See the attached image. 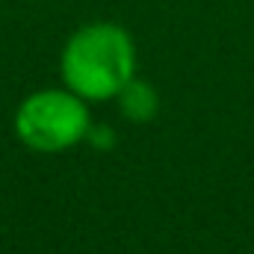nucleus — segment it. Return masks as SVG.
<instances>
[{"label":"nucleus","instance_id":"f257e3e1","mask_svg":"<svg viewBox=\"0 0 254 254\" xmlns=\"http://www.w3.org/2000/svg\"><path fill=\"white\" fill-rule=\"evenodd\" d=\"M60 71L65 86L83 101L116 98L136 71L133 39L116 24H89L68 39Z\"/></svg>","mask_w":254,"mask_h":254},{"label":"nucleus","instance_id":"f03ea898","mask_svg":"<svg viewBox=\"0 0 254 254\" xmlns=\"http://www.w3.org/2000/svg\"><path fill=\"white\" fill-rule=\"evenodd\" d=\"M89 107L71 89H45L30 95L15 113L18 139L42 154H60L89 136Z\"/></svg>","mask_w":254,"mask_h":254},{"label":"nucleus","instance_id":"7ed1b4c3","mask_svg":"<svg viewBox=\"0 0 254 254\" xmlns=\"http://www.w3.org/2000/svg\"><path fill=\"white\" fill-rule=\"evenodd\" d=\"M119 98H122V110H125L130 119H136V122H145V119H151L157 113V95L145 83L130 80L125 89L119 92Z\"/></svg>","mask_w":254,"mask_h":254}]
</instances>
